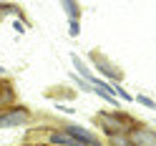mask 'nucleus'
Wrapping results in <instances>:
<instances>
[{"label":"nucleus","instance_id":"nucleus-8","mask_svg":"<svg viewBox=\"0 0 156 146\" xmlns=\"http://www.w3.org/2000/svg\"><path fill=\"white\" fill-rule=\"evenodd\" d=\"M113 146H131L126 139H121V136H113Z\"/></svg>","mask_w":156,"mask_h":146},{"label":"nucleus","instance_id":"nucleus-9","mask_svg":"<svg viewBox=\"0 0 156 146\" xmlns=\"http://www.w3.org/2000/svg\"><path fill=\"white\" fill-rule=\"evenodd\" d=\"M66 10H71V18H76V15H78V5H73V3H66Z\"/></svg>","mask_w":156,"mask_h":146},{"label":"nucleus","instance_id":"nucleus-11","mask_svg":"<svg viewBox=\"0 0 156 146\" xmlns=\"http://www.w3.org/2000/svg\"><path fill=\"white\" fill-rule=\"evenodd\" d=\"M139 101H141V103H144V106H149V109H154V103H151V101H149V98H144V96H139Z\"/></svg>","mask_w":156,"mask_h":146},{"label":"nucleus","instance_id":"nucleus-1","mask_svg":"<svg viewBox=\"0 0 156 146\" xmlns=\"http://www.w3.org/2000/svg\"><path fill=\"white\" fill-rule=\"evenodd\" d=\"M25 121H28V111L25 109H13V111L0 113V126H20Z\"/></svg>","mask_w":156,"mask_h":146},{"label":"nucleus","instance_id":"nucleus-3","mask_svg":"<svg viewBox=\"0 0 156 146\" xmlns=\"http://www.w3.org/2000/svg\"><path fill=\"white\" fill-rule=\"evenodd\" d=\"M98 121H101V126H103L108 134H116V136H121L123 129L129 126V119H108V116H101Z\"/></svg>","mask_w":156,"mask_h":146},{"label":"nucleus","instance_id":"nucleus-4","mask_svg":"<svg viewBox=\"0 0 156 146\" xmlns=\"http://www.w3.org/2000/svg\"><path fill=\"white\" fill-rule=\"evenodd\" d=\"M131 144L133 146H156V134L149 129H139L131 134Z\"/></svg>","mask_w":156,"mask_h":146},{"label":"nucleus","instance_id":"nucleus-6","mask_svg":"<svg viewBox=\"0 0 156 146\" xmlns=\"http://www.w3.org/2000/svg\"><path fill=\"white\" fill-rule=\"evenodd\" d=\"M51 141L53 144H63V146H83V144H78L73 136H68V134H51Z\"/></svg>","mask_w":156,"mask_h":146},{"label":"nucleus","instance_id":"nucleus-7","mask_svg":"<svg viewBox=\"0 0 156 146\" xmlns=\"http://www.w3.org/2000/svg\"><path fill=\"white\" fill-rule=\"evenodd\" d=\"M73 66H76V68H78V71H81V73L86 76V78H91V73H88V68H86V66H83L81 61H78V58H76V55H73Z\"/></svg>","mask_w":156,"mask_h":146},{"label":"nucleus","instance_id":"nucleus-5","mask_svg":"<svg viewBox=\"0 0 156 146\" xmlns=\"http://www.w3.org/2000/svg\"><path fill=\"white\" fill-rule=\"evenodd\" d=\"M91 61H93L96 66H98L101 71H103L106 76H108V78H121V76H123V73L119 71V68H116V66H111V63L106 61V58H101L98 53H91Z\"/></svg>","mask_w":156,"mask_h":146},{"label":"nucleus","instance_id":"nucleus-2","mask_svg":"<svg viewBox=\"0 0 156 146\" xmlns=\"http://www.w3.org/2000/svg\"><path fill=\"white\" fill-rule=\"evenodd\" d=\"M68 136H73V139L78 144H83V146H98V139H96L93 134H88L86 129H81V126H68Z\"/></svg>","mask_w":156,"mask_h":146},{"label":"nucleus","instance_id":"nucleus-12","mask_svg":"<svg viewBox=\"0 0 156 146\" xmlns=\"http://www.w3.org/2000/svg\"><path fill=\"white\" fill-rule=\"evenodd\" d=\"M0 73H3V68H0Z\"/></svg>","mask_w":156,"mask_h":146},{"label":"nucleus","instance_id":"nucleus-10","mask_svg":"<svg viewBox=\"0 0 156 146\" xmlns=\"http://www.w3.org/2000/svg\"><path fill=\"white\" fill-rule=\"evenodd\" d=\"M71 35H78V23L71 20Z\"/></svg>","mask_w":156,"mask_h":146}]
</instances>
